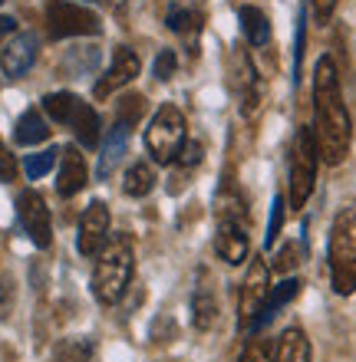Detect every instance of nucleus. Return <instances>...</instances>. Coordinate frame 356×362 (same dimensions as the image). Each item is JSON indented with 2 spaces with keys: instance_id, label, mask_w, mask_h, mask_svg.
Listing matches in <instances>:
<instances>
[{
  "instance_id": "nucleus-1",
  "label": "nucleus",
  "mask_w": 356,
  "mask_h": 362,
  "mask_svg": "<svg viewBox=\"0 0 356 362\" xmlns=\"http://www.w3.org/2000/svg\"><path fill=\"white\" fill-rule=\"evenodd\" d=\"M314 139L317 152L327 165H343L353 142V122L350 109L343 103L340 89V73L333 57H320L314 66Z\"/></svg>"
},
{
  "instance_id": "nucleus-2",
  "label": "nucleus",
  "mask_w": 356,
  "mask_h": 362,
  "mask_svg": "<svg viewBox=\"0 0 356 362\" xmlns=\"http://www.w3.org/2000/svg\"><path fill=\"white\" fill-rule=\"evenodd\" d=\"M135 270V254H132V238L129 234H116L106 240V247L99 250L96 270H93V296L99 303H119L125 293V286L132 280Z\"/></svg>"
},
{
  "instance_id": "nucleus-3",
  "label": "nucleus",
  "mask_w": 356,
  "mask_h": 362,
  "mask_svg": "<svg viewBox=\"0 0 356 362\" xmlns=\"http://www.w3.org/2000/svg\"><path fill=\"white\" fill-rule=\"evenodd\" d=\"M327 264L333 290L340 296H350L356 290V204L340 208L330 224Z\"/></svg>"
},
{
  "instance_id": "nucleus-4",
  "label": "nucleus",
  "mask_w": 356,
  "mask_h": 362,
  "mask_svg": "<svg viewBox=\"0 0 356 362\" xmlns=\"http://www.w3.org/2000/svg\"><path fill=\"white\" fill-rule=\"evenodd\" d=\"M317 168H320V152H317V139L310 125H300L294 142H290V208H307L310 194L317 188Z\"/></svg>"
},
{
  "instance_id": "nucleus-5",
  "label": "nucleus",
  "mask_w": 356,
  "mask_h": 362,
  "mask_svg": "<svg viewBox=\"0 0 356 362\" xmlns=\"http://www.w3.org/2000/svg\"><path fill=\"white\" fill-rule=\"evenodd\" d=\"M185 145V112L175 103L159 105L145 129V148L159 165H172Z\"/></svg>"
},
{
  "instance_id": "nucleus-6",
  "label": "nucleus",
  "mask_w": 356,
  "mask_h": 362,
  "mask_svg": "<svg viewBox=\"0 0 356 362\" xmlns=\"http://www.w3.org/2000/svg\"><path fill=\"white\" fill-rule=\"evenodd\" d=\"M228 89L241 103L244 115H254L260 109L264 83H260L258 66H254V59H251V53L244 47H231V53H228Z\"/></svg>"
},
{
  "instance_id": "nucleus-7",
  "label": "nucleus",
  "mask_w": 356,
  "mask_h": 362,
  "mask_svg": "<svg viewBox=\"0 0 356 362\" xmlns=\"http://www.w3.org/2000/svg\"><path fill=\"white\" fill-rule=\"evenodd\" d=\"M47 30L53 40L67 37H96L103 30V20L93 10L69 4V0H50L47 4Z\"/></svg>"
},
{
  "instance_id": "nucleus-8",
  "label": "nucleus",
  "mask_w": 356,
  "mask_h": 362,
  "mask_svg": "<svg viewBox=\"0 0 356 362\" xmlns=\"http://www.w3.org/2000/svg\"><path fill=\"white\" fill-rule=\"evenodd\" d=\"M270 293V267L264 264V257L251 260L248 274L241 280V296H238V326L241 333H251L254 320L260 316V306Z\"/></svg>"
},
{
  "instance_id": "nucleus-9",
  "label": "nucleus",
  "mask_w": 356,
  "mask_h": 362,
  "mask_svg": "<svg viewBox=\"0 0 356 362\" xmlns=\"http://www.w3.org/2000/svg\"><path fill=\"white\" fill-rule=\"evenodd\" d=\"M17 218L27 230V238L37 244V247H50L53 244V221H50V208L43 194L33 188L20 191L17 194Z\"/></svg>"
},
{
  "instance_id": "nucleus-10",
  "label": "nucleus",
  "mask_w": 356,
  "mask_h": 362,
  "mask_svg": "<svg viewBox=\"0 0 356 362\" xmlns=\"http://www.w3.org/2000/svg\"><path fill=\"white\" fill-rule=\"evenodd\" d=\"M109 240V208L103 201H93L83 218H79V238H76V247L83 257H99V250L106 247Z\"/></svg>"
},
{
  "instance_id": "nucleus-11",
  "label": "nucleus",
  "mask_w": 356,
  "mask_h": 362,
  "mask_svg": "<svg viewBox=\"0 0 356 362\" xmlns=\"http://www.w3.org/2000/svg\"><path fill=\"white\" fill-rule=\"evenodd\" d=\"M214 254H218L228 267H241L244 260H251L248 224H238V221H218V224H214Z\"/></svg>"
},
{
  "instance_id": "nucleus-12",
  "label": "nucleus",
  "mask_w": 356,
  "mask_h": 362,
  "mask_svg": "<svg viewBox=\"0 0 356 362\" xmlns=\"http://www.w3.org/2000/svg\"><path fill=\"white\" fill-rule=\"evenodd\" d=\"M139 69H142V63H139V57H135L129 47H119L116 57H113V66L99 76L96 89H93V95L96 99H109V95L116 93V89L129 86L135 76H139Z\"/></svg>"
},
{
  "instance_id": "nucleus-13",
  "label": "nucleus",
  "mask_w": 356,
  "mask_h": 362,
  "mask_svg": "<svg viewBox=\"0 0 356 362\" xmlns=\"http://www.w3.org/2000/svg\"><path fill=\"white\" fill-rule=\"evenodd\" d=\"M89 181V168H86V158L79 152L76 145H67L59 152V175H57V191L59 198H73L79 191L86 188Z\"/></svg>"
},
{
  "instance_id": "nucleus-14",
  "label": "nucleus",
  "mask_w": 356,
  "mask_h": 362,
  "mask_svg": "<svg viewBox=\"0 0 356 362\" xmlns=\"http://www.w3.org/2000/svg\"><path fill=\"white\" fill-rule=\"evenodd\" d=\"M37 47H40V40L33 37V33H17V37L4 47V53H0V69L13 79L23 76V73L37 63Z\"/></svg>"
},
{
  "instance_id": "nucleus-15",
  "label": "nucleus",
  "mask_w": 356,
  "mask_h": 362,
  "mask_svg": "<svg viewBox=\"0 0 356 362\" xmlns=\"http://www.w3.org/2000/svg\"><path fill=\"white\" fill-rule=\"evenodd\" d=\"M300 293V280H294V276H287V280H280L277 286H270L268 300H264V306H260V316L254 320V326H251V333H258V329H264V326L274 320V316L284 310V306L294 300V296Z\"/></svg>"
},
{
  "instance_id": "nucleus-16",
  "label": "nucleus",
  "mask_w": 356,
  "mask_h": 362,
  "mask_svg": "<svg viewBox=\"0 0 356 362\" xmlns=\"http://www.w3.org/2000/svg\"><path fill=\"white\" fill-rule=\"evenodd\" d=\"M274 362H310V339L304 336V329L290 326L277 336L274 343Z\"/></svg>"
},
{
  "instance_id": "nucleus-17",
  "label": "nucleus",
  "mask_w": 356,
  "mask_h": 362,
  "mask_svg": "<svg viewBox=\"0 0 356 362\" xmlns=\"http://www.w3.org/2000/svg\"><path fill=\"white\" fill-rule=\"evenodd\" d=\"M238 20H241V33L248 40V47H268L270 43V20L264 10L248 4V7L238 10Z\"/></svg>"
},
{
  "instance_id": "nucleus-18",
  "label": "nucleus",
  "mask_w": 356,
  "mask_h": 362,
  "mask_svg": "<svg viewBox=\"0 0 356 362\" xmlns=\"http://www.w3.org/2000/svg\"><path fill=\"white\" fill-rule=\"evenodd\" d=\"M50 139V125L43 119L40 109H27V112L17 119V129H13V142L17 145H37Z\"/></svg>"
},
{
  "instance_id": "nucleus-19",
  "label": "nucleus",
  "mask_w": 356,
  "mask_h": 362,
  "mask_svg": "<svg viewBox=\"0 0 356 362\" xmlns=\"http://www.w3.org/2000/svg\"><path fill=\"white\" fill-rule=\"evenodd\" d=\"M125 145H129V129H122V125H116V129L109 132V139H106V142H103V155H99L96 178H109V175H113V168H116V165L122 162Z\"/></svg>"
},
{
  "instance_id": "nucleus-20",
  "label": "nucleus",
  "mask_w": 356,
  "mask_h": 362,
  "mask_svg": "<svg viewBox=\"0 0 356 362\" xmlns=\"http://www.w3.org/2000/svg\"><path fill=\"white\" fill-rule=\"evenodd\" d=\"M192 313H195V329H212L218 320V300H214L212 284H202L192 296Z\"/></svg>"
},
{
  "instance_id": "nucleus-21",
  "label": "nucleus",
  "mask_w": 356,
  "mask_h": 362,
  "mask_svg": "<svg viewBox=\"0 0 356 362\" xmlns=\"http://www.w3.org/2000/svg\"><path fill=\"white\" fill-rule=\"evenodd\" d=\"M69 129L76 132L79 145H86V148H96V142H99V115H96V109H93L89 103H83V105L76 109V115H73Z\"/></svg>"
},
{
  "instance_id": "nucleus-22",
  "label": "nucleus",
  "mask_w": 356,
  "mask_h": 362,
  "mask_svg": "<svg viewBox=\"0 0 356 362\" xmlns=\"http://www.w3.org/2000/svg\"><path fill=\"white\" fill-rule=\"evenodd\" d=\"M155 188V168L149 162H135L129 165V172L122 178V191L129 198H145Z\"/></svg>"
},
{
  "instance_id": "nucleus-23",
  "label": "nucleus",
  "mask_w": 356,
  "mask_h": 362,
  "mask_svg": "<svg viewBox=\"0 0 356 362\" xmlns=\"http://www.w3.org/2000/svg\"><path fill=\"white\" fill-rule=\"evenodd\" d=\"M79 105H83V99H79V95H73V93H50L47 99H43V112H47L53 122L69 125Z\"/></svg>"
},
{
  "instance_id": "nucleus-24",
  "label": "nucleus",
  "mask_w": 356,
  "mask_h": 362,
  "mask_svg": "<svg viewBox=\"0 0 356 362\" xmlns=\"http://www.w3.org/2000/svg\"><path fill=\"white\" fill-rule=\"evenodd\" d=\"M165 23H168V30H172V33H182V37H192V40L198 37V33H202V27H205L202 13H198L195 7H182V4L168 10Z\"/></svg>"
},
{
  "instance_id": "nucleus-25",
  "label": "nucleus",
  "mask_w": 356,
  "mask_h": 362,
  "mask_svg": "<svg viewBox=\"0 0 356 362\" xmlns=\"http://www.w3.org/2000/svg\"><path fill=\"white\" fill-rule=\"evenodd\" d=\"M202 158H205V148H202V142H185L182 145V152H178V158H175V165H178V181H172L168 185V191H182L185 188V178L202 165Z\"/></svg>"
},
{
  "instance_id": "nucleus-26",
  "label": "nucleus",
  "mask_w": 356,
  "mask_h": 362,
  "mask_svg": "<svg viewBox=\"0 0 356 362\" xmlns=\"http://www.w3.org/2000/svg\"><path fill=\"white\" fill-rule=\"evenodd\" d=\"M142 112H145L142 95H122V99H119V109H116V125H122V129L132 132L135 125H139V119H142Z\"/></svg>"
},
{
  "instance_id": "nucleus-27",
  "label": "nucleus",
  "mask_w": 356,
  "mask_h": 362,
  "mask_svg": "<svg viewBox=\"0 0 356 362\" xmlns=\"http://www.w3.org/2000/svg\"><path fill=\"white\" fill-rule=\"evenodd\" d=\"M300 254H304V244H300V240L280 244V250L274 254V260H270V270H274V274H290V270H297Z\"/></svg>"
},
{
  "instance_id": "nucleus-28",
  "label": "nucleus",
  "mask_w": 356,
  "mask_h": 362,
  "mask_svg": "<svg viewBox=\"0 0 356 362\" xmlns=\"http://www.w3.org/2000/svg\"><path fill=\"white\" fill-rule=\"evenodd\" d=\"M93 359V343L89 339H63L57 346V362H89Z\"/></svg>"
},
{
  "instance_id": "nucleus-29",
  "label": "nucleus",
  "mask_w": 356,
  "mask_h": 362,
  "mask_svg": "<svg viewBox=\"0 0 356 362\" xmlns=\"http://www.w3.org/2000/svg\"><path fill=\"white\" fill-rule=\"evenodd\" d=\"M57 148H47V152H37V155H27V162H23V172H27V178L30 181H37V178H43V175L57 165Z\"/></svg>"
},
{
  "instance_id": "nucleus-30",
  "label": "nucleus",
  "mask_w": 356,
  "mask_h": 362,
  "mask_svg": "<svg viewBox=\"0 0 356 362\" xmlns=\"http://www.w3.org/2000/svg\"><path fill=\"white\" fill-rule=\"evenodd\" d=\"M284 208H287V201L274 194V204H270V224H268V234H264V247H277V238L280 230H284Z\"/></svg>"
},
{
  "instance_id": "nucleus-31",
  "label": "nucleus",
  "mask_w": 356,
  "mask_h": 362,
  "mask_svg": "<svg viewBox=\"0 0 356 362\" xmlns=\"http://www.w3.org/2000/svg\"><path fill=\"white\" fill-rule=\"evenodd\" d=\"M238 362H274V343L264 336H254V339H248Z\"/></svg>"
},
{
  "instance_id": "nucleus-32",
  "label": "nucleus",
  "mask_w": 356,
  "mask_h": 362,
  "mask_svg": "<svg viewBox=\"0 0 356 362\" xmlns=\"http://www.w3.org/2000/svg\"><path fill=\"white\" fill-rule=\"evenodd\" d=\"M175 69H178V57H175V49H159V57H155L152 63V76L155 79H172Z\"/></svg>"
},
{
  "instance_id": "nucleus-33",
  "label": "nucleus",
  "mask_w": 356,
  "mask_h": 362,
  "mask_svg": "<svg viewBox=\"0 0 356 362\" xmlns=\"http://www.w3.org/2000/svg\"><path fill=\"white\" fill-rule=\"evenodd\" d=\"M17 178V158L7 152V145L0 139V181H13Z\"/></svg>"
},
{
  "instance_id": "nucleus-34",
  "label": "nucleus",
  "mask_w": 356,
  "mask_h": 362,
  "mask_svg": "<svg viewBox=\"0 0 356 362\" xmlns=\"http://www.w3.org/2000/svg\"><path fill=\"white\" fill-rule=\"evenodd\" d=\"M310 7H314L317 23H327V20L333 17V10H337V0H310Z\"/></svg>"
},
{
  "instance_id": "nucleus-35",
  "label": "nucleus",
  "mask_w": 356,
  "mask_h": 362,
  "mask_svg": "<svg viewBox=\"0 0 356 362\" xmlns=\"http://www.w3.org/2000/svg\"><path fill=\"white\" fill-rule=\"evenodd\" d=\"M304 23H307V20L300 17V27H297V49H294V83H300V63H304Z\"/></svg>"
},
{
  "instance_id": "nucleus-36",
  "label": "nucleus",
  "mask_w": 356,
  "mask_h": 362,
  "mask_svg": "<svg viewBox=\"0 0 356 362\" xmlns=\"http://www.w3.org/2000/svg\"><path fill=\"white\" fill-rule=\"evenodd\" d=\"M10 296H13V290H10V280H0V316H7Z\"/></svg>"
},
{
  "instance_id": "nucleus-37",
  "label": "nucleus",
  "mask_w": 356,
  "mask_h": 362,
  "mask_svg": "<svg viewBox=\"0 0 356 362\" xmlns=\"http://www.w3.org/2000/svg\"><path fill=\"white\" fill-rule=\"evenodd\" d=\"M13 30H17V20H13V17H0V47H4V40H7Z\"/></svg>"
},
{
  "instance_id": "nucleus-38",
  "label": "nucleus",
  "mask_w": 356,
  "mask_h": 362,
  "mask_svg": "<svg viewBox=\"0 0 356 362\" xmlns=\"http://www.w3.org/2000/svg\"><path fill=\"white\" fill-rule=\"evenodd\" d=\"M0 4H4V0H0Z\"/></svg>"
}]
</instances>
